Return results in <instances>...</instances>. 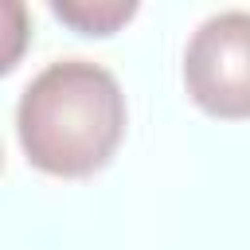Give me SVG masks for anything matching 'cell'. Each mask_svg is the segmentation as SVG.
Wrapping results in <instances>:
<instances>
[{
    "label": "cell",
    "mask_w": 250,
    "mask_h": 250,
    "mask_svg": "<svg viewBox=\"0 0 250 250\" xmlns=\"http://www.w3.org/2000/svg\"><path fill=\"white\" fill-rule=\"evenodd\" d=\"M184 90L219 121H250V12L207 16L184 47Z\"/></svg>",
    "instance_id": "obj_2"
},
{
    "label": "cell",
    "mask_w": 250,
    "mask_h": 250,
    "mask_svg": "<svg viewBox=\"0 0 250 250\" xmlns=\"http://www.w3.org/2000/svg\"><path fill=\"white\" fill-rule=\"evenodd\" d=\"M31 47V12L20 0H0V78L20 66Z\"/></svg>",
    "instance_id": "obj_4"
},
{
    "label": "cell",
    "mask_w": 250,
    "mask_h": 250,
    "mask_svg": "<svg viewBox=\"0 0 250 250\" xmlns=\"http://www.w3.org/2000/svg\"><path fill=\"white\" fill-rule=\"evenodd\" d=\"M137 0H51V16L78 35H113L137 16Z\"/></svg>",
    "instance_id": "obj_3"
},
{
    "label": "cell",
    "mask_w": 250,
    "mask_h": 250,
    "mask_svg": "<svg viewBox=\"0 0 250 250\" xmlns=\"http://www.w3.org/2000/svg\"><path fill=\"white\" fill-rule=\"evenodd\" d=\"M0 160H4V152H0Z\"/></svg>",
    "instance_id": "obj_5"
},
{
    "label": "cell",
    "mask_w": 250,
    "mask_h": 250,
    "mask_svg": "<svg viewBox=\"0 0 250 250\" xmlns=\"http://www.w3.org/2000/svg\"><path fill=\"white\" fill-rule=\"evenodd\" d=\"M125 94L94 59L47 62L16 102V137L31 168L59 180L102 172L125 141Z\"/></svg>",
    "instance_id": "obj_1"
}]
</instances>
